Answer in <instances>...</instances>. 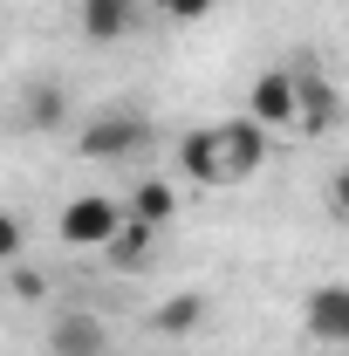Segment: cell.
<instances>
[{"instance_id": "11", "label": "cell", "mask_w": 349, "mask_h": 356, "mask_svg": "<svg viewBox=\"0 0 349 356\" xmlns=\"http://www.w3.org/2000/svg\"><path fill=\"white\" fill-rule=\"evenodd\" d=\"M206 309H213V302H206L199 288H185V295H172V302L151 309V329H158V336H192V329L206 322Z\"/></svg>"}, {"instance_id": "5", "label": "cell", "mask_w": 349, "mask_h": 356, "mask_svg": "<svg viewBox=\"0 0 349 356\" xmlns=\"http://www.w3.org/2000/svg\"><path fill=\"white\" fill-rule=\"evenodd\" d=\"M219 151H226V185L254 178L267 165V124H254V117H226V124H219Z\"/></svg>"}, {"instance_id": "1", "label": "cell", "mask_w": 349, "mask_h": 356, "mask_svg": "<svg viewBox=\"0 0 349 356\" xmlns=\"http://www.w3.org/2000/svg\"><path fill=\"white\" fill-rule=\"evenodd\" d=\"M117 226H124V206H117V199H103V192H83V199H69V206H62L55 240L83 254V247H110V240H117Z\"/></svg>"}, {"instance_id": "13", "label": "cell", "mask_w": 349, "mask_h": 356, "mask_svg": "<svg viewBox=\"0 0 349 356\" xmlns=\"http://www.w3.org/2000/svg\"><path fill=\"white\" fill-rule=\"evenodd\" d=\"M151 247H158V226H144V220H124V226H117V240H110L103 254H110V261H117L124 274H131V267H144V261H151Z\"/></svg>"}, {"instance_id": "2", "label": "cell", "mask_w": 349, "mask_h": 356, "mask_svg": "<svg viewBox=\"0 0 349 356\" xmlns=\"http://www.w3.org/2000/svg\"><path fill=\"white\" fill-rule=\"evenodd\" d=\"M144 137H151L144 117H131V110H103V117H89L83 131H76V151L96 158V165H117V158H131Z\"/></svg>"}, {"instance_id": "7", "label": "cell", "mask_w": 349, "mask_h": 356, "mask_svg": "<svg viewBox=\"0 0 349 356\" xmlns=\"http://www.w3.org/2000/svg\"><path fill=\"white\" fill-rule=\"evenodd\" d=\"M48 356H110V329H103V315H89V309L55 315V329H48Z\"/></svg>"}, {"instance_id": "14", "label": "cell", "mask_w": 349, "mask_h": 356, "mask_svg": "<svg viewBox=\"0 0 349 356\" xmlns=\"http://www.w3.org/2000/svg\"><path fill=\"white\" fill-rule=\"evenodd\" d=\"M7 295H14V302H28V309H35V302H42V295H48V281H42V267H14V281H7Z\"/></svg>"}, {"instance_id": "4", "label": "cell", "mask_w": 349, "mask_h": 356, "mask_svg": "<svg viewBox=\"0 0 349 356\" xmlns=\"http://www.w3.org/2000/svg\"><path fill=\"white\" fill-rule=\"evenodd\" d=\"M295 110H302V96H295V69H261L254 89H247V117L267 124V131H281V124H295Z\"/></svg>"}, {"instance_id": "6", "label": "cell", "mask_w": 349, "mask_h": 356, "mask_svg": "<svg viewBox=\"0 0 349 356\" xmlns=\"http://www.w3.org/2000/svg\"><path fill=\"white\" fill-rule=\"evenodd\" d=\"M302 322H308L315 343H349V281H322V288H308Z\"/></svg>"}, {"instance_id": "3", "label": "cell", "mask_w": 349, "mask_h": 356, "mask_svg": "<svg viewBox=\"0 0 349 356\" xmlns=\"http://www.w3.org/2000/svg\"><path fill=\"white\" fill-rule=\"evenodd\" d=\"M295 96H302V110H295V131L322 137V131H336V124H343V96H336V83H329L315 62H302V69H295Z\"/></svg>"}, {"instance_id": "10", "label": "cell", "mask_w": 349, "mask_h": 356, "mask_svg": "<svg viewBox=\"0 0 349 356\" xmlns=\"http://www.w3.org/2000/svg\"><path fill=\"white\" fill-rule=\"evenodd\" d=\"M21 117H28V131H62L69 124V96H62V83H28V96H21Z\"/></svg>"}, {"instance_id": "15", "label": "cell", "mask_w": 349, "mask_h": 356, "mask_svg": "<svg viewBox=\"0 0 349 356\" xmlns=\"http://www.w3.org/2000/svg\"><path fill=\"white\" fill-rule=\"evenodd\" d=\"M158 7H165V21H178V28H192V21H206V14H213L219 0H158Z\"/></svg>"}, {"instance_id": "12", "label": "cell", "mask_w": 349, "mask_h": 356, "mask_svg": "<svg viewBox=\"0 0 349 356\" xmlns=\"http://www.w3.org/2000/svg\"><path fill=\"white\" fill-rule=\"evenodd\" d=\"M178 213V192L165 185V178H137L131 185V220H144V226H165Z\"/></svg>"}, {"instance_id": "8", "label": "cell", "mask_w": 349, "mask_h": 356, "mask_svg": "<svg viewBox=\"0 0 349 356\" xmlns=\"http://www.w3.org/2000/svg\"><path fill=\"white\" fill-rule=\"evenodd\" d=\"M137 21H144V0H76L83 42H124Z\"/></svg>"}, {"instance_id": "16", "label": "cell", "mask_w": 349, "mask_h": 356, "mask_svg": "<svg viewBox=\"0 0 349 356\" xmlns=\"http://www.w3.org/2000/svg\"><path fill=\"white\" fill-rule=\"evenodd\" d=\"M21 247H28L21 220H14V213H0V261H21Z\"/></svg>"}, {"instance_id": "17", "label": "cell", "mask_w": 349, "mask_h": 356, "mask_svg": "<svg viewBox=\"0 0 349 356\" xmlns=\"http://www.w3.org/2000/svg\"><path fill=\"white\" fill-rule=\"evenodd\" d=\"M329 206L349 220V165H343V172H329Z\"/></svg>"}, {"instance_id": "9", "label": "cell", "mask_w": 349, "mask_h": 356, "mask_svg": "<svg viewBox=\"0 0 349 356\" xmlns=\"http://www.w3.org/2000/svg\"><path fill=\"white\" fill-rule=\"evenodd\" d=\"M178 172L199 178V185H226V151H219V124L178 137Z\"/></svg>"}]
</instances>
